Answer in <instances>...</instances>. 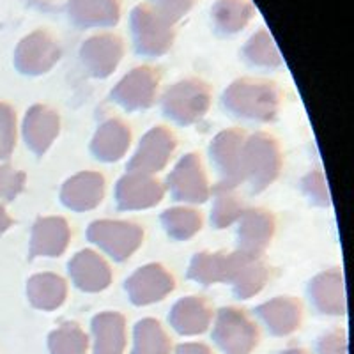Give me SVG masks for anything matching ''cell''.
<instances>
[{
	"mask_svg": "<svg viewBox=\"0 0 354 354\" xmlns=\"http://www.w3.org/2000/svg\"><path fill=\"white\" fill-rule=\"evenodd\" d=\"M280 85L266 78L243 77L234 80L221 94V106L234 119L255 122L274 121L282 110Z\"/></svg>",
	"mask_w": 354,
	"mask_h": 354,
	"instance_id": "1",
	"label": "cell"
},
{
	"mask_svg": "<svg viewBox=\"0 0 354 354\" xmlns=\"http://www.w3.org/2000/svg\"><path fill=\"white\" fill-rule=\"evenodd\" d=\"M176 25L172 18L147 0L137 4L129 12V30L135 52L145 59L167 55L176 43Z\"/></svg>",
	"mask_w": 354,
	"mask_h": 354,
	"instance_id": "2",
	"label": "cell"
},
{
	"mask_svg": "<svg viewBox=\"0 0 354 354\" xmlns=\"http://www.w3.org/2000/svg\"><path fill=\"white\" fill-rule=\"evenodd\" d=\"M283 169L282 145L268 131H255L246 137L243 170L252 194H262L278 179Z\"/></svg>",
	"mask_w": 354,
	"mask_h": 354,
	"instance_id": "3",
	"label": "cell"
},
{
	"mask_svg": "<svg viewBox=\"0 0 354 354\" xmlns=\"http://www.w3.org/2000/svg\"><path fill=\"white\" fill-rule=\"evenodd\" d=\"M211 85L198 77H188L169 87L161 97V112L179 126L201 122L211 109Z\"/></svg>",
	"mask_w": 354,
	"mask_h": 354,
	"instance_id": "4",
	"label": "cell"
},
{
	"mask_svg": "<svg viewBox=\"0 0 354 354\" xmlns=\"http://www.w3.org/2000/svg\"><path fill=\"white\" fill-rule=\"evenodd\" d=\"M211 337L223 354H252L261 340L254 319L238 306L218 310Z\"/></svg>",
	"mask_w": 354,
	"mask_h": 354,
	"instance_id": "5",
	"label": "cell"
},
{
	"mask_svg": "<svg viewBox=\"0 0 354 354\" xmlns=\"http://www.w3.org/2000/svg\"><path fill=\"white\" fill-rule=\"evenodd\" d=\"M87 239L115 262H124L144 243V229L128 220H96L87 227Z\"/></svg>",
	"mask_w": 354,
	"mask_h": 354,
	"instance_id": "6",
	"label": "cell"
},
{
	"mask_svg": "<svg viewBox=\"0 0 354 354\" xmlns=\"http://www.w3.org/2000/svg\"><path fill=\"white\" fill-rule=\"evenodd\" d=\"M62 46L46 28H36L15 48V68L25 77H43L61 61Z\"/></svg>",
	"mask_w": 354,
	"mask_h": 354,
	"instance_id": "7",
	"label": "cell"
},
{
	"mask_svg": "<svg viewBox=\"0 0 354 354\" xmlns=\"http://www.w3.org/2000/svg\"><path fill=\"white\" fill-rule=\"evenodd\" d=\"M160 71L149 64L128 71L112 88L110 97L126 112H142L154 106L160 94Z\"/></svg>",
	"mask_w": 354,
	"mask_h": 354,
	"instance_id": "8",
	"label": "cell"
},
{
	"mask_svg": "<svg viewBox=\"0 0 354 354\" xmlns=\"http://www.w3.org/2000/svg\"><path fill=\"white\" fill-rule=\"evenodd\" d=\"M246 131L241 128L223 129L211 140L209 158L214 170L220 176L218 185L227 188H238L245 183L243 154H245Z\"/></svg>",
	"mask_w": 354,
	"mask_h": 354,
	"instance_id": "9",
	"label": "cell"
},
{
	"mask_svg": "<svg viewBox=\"0 0 354 354\" xmlns=\"http://www.w3.org/2000/svg\"><path fill=\"white\" fill-rule=\"evenodd\" d=\"M165 189L176 202L204 204L211 197L209 177L205 174L202 160L197 153H188L177 161L172 172L167 176Z\"/></svg>",
	"mask_w": 354,
	"mask_h": 354,
	"instance_id": "10",
	"label": "cell"
},
{
	"mask_svg": "<svg viewBox=\"0 0 354 354\" xmlns=\"http://www.w3.org/2000/svg\"><path fill=\"white\" fill-rule=\"evenodd\" d=\"M177 149V138L167 126H154L142 137L137 151L126 165V172L154 174L161 172L169 165Z\"/></svg>",
	"mask_w": 354,
	"mask_h": 354,
	"instance_id": "11",
	"label": "cell"
},
{
	"mask_svg": "<svg viewBox=\"0 0 354 354\" xmlns=\"http://www.w3.org/2000/svg\"><path fill=\"white\" fill-rule=\"evenodd\" d=\"M126 294L135 306H149L160 303L176 289V278L160 262L145 264L128 277L124 282Z\"/></svg>",
	"mask_w": 354,
	"mask_h": 354,
	"instance_id": "12",
	"label": "cell"
},
{
	"mask_svg": "<svg viewBox=\"0 0 354 354\" xmlns=\"http://www.w3.org/2000/svg\"><path fill=\"white\" fill-rule=\"evenodd\" d=\"M78 57L91 77L103 80L113 75L121 64L124 57V41L113 32L93 34L82 43Z\"/></svg>",
	"mask_w": 354,
	"mask_h": 354,
	"instance_id": "13",
	"label": "cell"
},
{
	"mask_svg": "<svg viewBox=\"0 0 354 354\" xmlns=\"http://www.w3.org/2000/svg\"><path fill=\"white\" fill-rule=\"evenodd\" d=\"M165 185L156 176L126 172L115 185L119 211H144L160 204L165 197Z\"/></svg>",
	"mask_w": 354,
	"mask_h": 354,
	"instance_id": "14",
	"label": "cell"
},
{
	"mask_svg": "<svg viewBox=\"0 0 354 354\" xmlns=\"http://www.w3.org/2000/svg\"><path fill=\"white\" fill-rule=\"evenodd\" d=\"M238 252L246 255H264L277 234V218L266 207H248L238 220Z\"/></svg>",
	"mask_w": 354,
	"mask_h": 354,
	"instance_id": "15",
	"label": "cell"
},
{
	"mask_svg": "<svg viewBox=\"0 0 354 354\" xmlns=\"http://www.w3.org/2000/svg\"><path fill=\"white\" fill-rule=\"evenodd\" d=\"M61 131V115L55 109L44 103H36L25 112L21 135L28 151L36 156L48 153Z\"/></svg>",
	"mask_w": 354,
	"mask_h": 354,
	"instance_id": "16",
	"label": "cell"
},
{
	"mask_svg": "<svg viewBox=\"0 0 354 354\" xmlns=\"http://www.w3.org/2000/svg\"><path fill=\"white\" fill-rule=\"evenodd\" d=\"M271 270L264 255H246L232 252V270H230L229 286L234 296L241 301L255 298L270 282Z\"/></svg>",
	"mask_w": 354,
	"mask_h": 354,
	"instance_id": "17",
	"label": "cell"
},
{
	"mask_svg": "<svg viewBox=\"0 0 354 354\" xmlns=\"http://www.w3.org/2000/svg\"><path fill=\"white\" fill-rule=\"evenodd\" d=\"M106 189V181L103 174L96 170H84L75 174L61 188L62 205L73 213H87L96 209L103 202Z\"/></svg>",
	"mask_w": 354,
	"mask_h": 354,
	"instance_id": "18",
	"label": "cell"
},
{
	"mask_svg": "<svg viewBox=\"0 0 354 354\" xmlns=\"http://www.w3.org/2000/svg\"><path fill=\"white\" fill-rule=\"evenodd\" d=\"M308 298L322 315L344 317L347 314V296L340 268L322 271L308 282Z\"/></svg>",
	"mask_w": 354,
	"mask_h": 354,
	"instance_id": "19",
	"label": "cell"
},
{
	"mask_svg": "<svg viewBox=\"0 0 354 354\" xmlns=\"http://www.w3.org/2000/svg\"><path fill=\"white\" fill-rule=\"evenodd\" d=\"M68 273L73 286L87 294L105 290L112 283V268L103 255L94 250H80L68 262Z\"/></svg>",
	"mask_w": 354,
	"mask_h": 354,
	"instance_id": "20",
	"label": "cell"
},
{
	"mask_svg": "<svg viewBox=\"0 0 354 354\" xmlns=\"http://www.w3.org/2000/svg\"><path fill=\"white\" fill-rule=\"evenodd\" d=\"M71 241V227L62 216H41L30 232L28 259L61 257Z\"/></svg>",
	"mask_w": 354,
	"mask_h": 354,
	"instance_id": "21",
	"label": "cell"
},
{
	"mask_svg": "<svg viewBox=\"0 0 354 354\" xmlns=\"http://www.w3.org/2000/svg\"><path fill=\"white\" fill-rule=\"evenodd\" d=\"M66 15L69 24L80 30L115 27L121 20V0H68Z\"/></svg>",
	"mask_w": 354,
	"mask_h": 354,
	"instance_id": "22",
	"label": "cell"
},
{
	"mask_svg": "<svg viewBox=\"0 0 354 354\" xmlns=\"http://www.w3.org/2000/svg\"><path fill=\"white\" fill-rule=\"evenodd\" d=\"M131 128L121 117H106L100 122L91 140V153L97 161L115 163L122 160L131 145Z\"/></svg>",
	"mask_w": 354,
	"mask_h": 354,
	"instance_id": "23",
	"label": "cell"
},
{
	"mask_svg": "<svg viewBox=\"0 0 354 354\" xmlns=\"http://www.w3.org/2000/svg\"><path fill=\"white\" fill-rule=\"evenodd\" d=\"M255 315L273 337H289L301 326L303 303L292 296H277L259 305Z\"/></svg>",
	"mask_w": 354,
	"mask_h": 354,
	"instance_id": "24",
	"label": "cell"
},
{
	"mask_svg": "<svg viewBox=\"0 0 354 354\" xmlns=\"http://www.w3.org/2000/svg\"><path fill=\"white\" fill-rule=\"evenodd\" d=\"M213 306L201 296H186L170 308L169 322L176 333L183 337H195L209 330L213 324Z\"/></svg>",
	"mask_w": 354,
	"mask_h": 354,
	"instance_id": "25",
	"label": "cell"
},
{
	"mask_svg": "<svg viewBox=\"0 0 354 354\" xmlns=\"http://www.w3.org/2000/svg\"><path fill=\"white\" fill-rule=\"evenodd\" d=\"M93 354H124L128 344L126 317L121 312H101L91 322Z\"/></svg>",
	"mask_w": 354,
	"mask_h": 354,
	"instance_id": "26",
	"label": "cell"
},
{
	"mask_svg": "<svg viewBox=\"0 0 354 354\" xmlns=\"http://www.w3.org/2000/svg\"><path fill=\"white\" fill-rule=\"evenodd\" d=\"M68 298V282L57 273H37L28 278L27 299L36 310L53 312L61 308Z\"/></svg>",
	"mask_w": 354,
	"mask_h": 354,
	"instance_id": "27",
	"label": "cell"
},
{
	"mask_svg": "<svg viewBox=\"0 0 354 354\" xmlns=\"http://www.w3.org/2000/svg\"><path fill=\"white\" fill-rule=\"evenodd\" d=\"M232 270V254L225 252H201L192 257L188 266V280L202 287L214 283H229Z\"/></svg>",
	"mask_w": 354,
	"mask_h": 354,
	"instance_id": "28",
	"label": "cell"
},
{
	"mask_svg": "<svg viewBox=\"0 0 354 354\" xmlns=\"http://www.w3.org/2000/svg\"><path fill=\"white\" fill-rule=\"evenodd\" d=\"M255 15L252 0H216L211 8V21L218 36H236L248 27Z\"/></svg>",
	"mask_w": 354,
	"mask_h": 354,
	"instance_id": "29",
	"label": "cell"
},
{
	"mask_svg": "<svg viewBox=\"0 0 354 354\" xmlns=\"http://www.w3.org/2000/svg\"><path fill=\"white\" fill-rule=\"evenodd\" d=\"M160 221L167 236L174 241H188L195 238L204 225L202 214L194 207H186V205H176V207L165 209L161 213Z\"/></svg>",
	"mask_w": 354,
	"mask_h": 354,
	"instance_id": "30",
	"label": "cell"
},
{
	"mask_svg": "<svg viewBox=\"0 0 354 354\" xmlns=\"http://www.w3.org/2000/svg\"><path fill=\"white\" fill-rule=\"evenodd\" d=\"M172 340L156 319L145 317L135 324L131 354H170Z\"/></svg>",
	"mask_w": 354,
	"mask_h": 354,
	"instance_id": "31",
	"label": "cell"
},
{
	"mask_svg": "<svg viewBox=\"0 0 354 354\" xmlns=\"http://www.w3.org/2000/svg\"><path fill=\"white\" fill-rule=\"evenodd\" d=\"M241 55L250 66H255V68L274 69L280 68L283 62L273 36L266 28H259L257 32L250 36V39L243 46Z\"/></svg>",
	"mask_w": 354,
	"mask_h": 354,
	"instance_id": "32",
	"label": "cell"
},
{
	"mask_svg": "<svg viewBox=\"0 0 354 354\" xmlns=\"http://www.w3.org/2000/svg\"><path fill=\"white\" fill-rule=\"evenodd\" d=\"M213 195V205H211V225L216 230L227 229L239 220L245 211V204L236 188L216 185L211 189Z\"/></svg>",
	"mask_w": 354,
	"mask_h": 354,
	"instance_id": "33",
	"label": "cell"
},
{
	"mask_svg": "<svg viewBox=\"0 0 354 354\" xmlns=\"http://www.w3.org/2000/svg\"><path fill=\"white\" fill-rule=\"evenodd\" d=\"M50 354H87L88 337L77 322H62L48 335Z\"/></svg>",
	"mask_w": 354,
	"mask_h": 354,
	"instance_id": "34",
	"label": "cell"
},
{
	"mask_svg": "<svg viewBox=\"0 0 354 354\" xmlns=\"http://www.w3.org/2000/svg\"><path fill=\"white\" fill-rule=\"evenodd\" d=\"M17 112L11 105L0 101V161L11 158L17 147Z\"/></svg>",
	"mask_w": 354,
	"mask_h": 354,
	"instance_id": "35",
	"label": "cell"
},
{
	"mask_svg": "<svg viewBox=\"0 0 354 354\" xmlns=\"http://www.w3.org/2000/svg\"><path fill=\"white\" fill-rule=\"evenodd\" d=\"M301 189L310 201V204L319 205V207H330L331 205L330 188H328V181L322 170H310L301 179Z\"/></svg>",
	"mask_w": 354,
	"mask_h": 354,
	"instance_id": "36",
	"label": "cell"
},
{
	"mask_svg": "<svg viewBox=\"0 0 354 354\" xmlns=\"http://www.w3.org/2000/svg\"><path fill=\"white\" fill-rule=\"evenodd\" d=\"M27 174L11 165H0V202H11L24 192Z\"/></svg>",
	"mask_w": 354,
	"mask_h": 354,
	"instance_id": "37",
	"label": "cell"
},
{
	"mask_svg": "<svg viewBox=\"0 0 354 354\" xmlns=\"http://www.w3.org/2000/svg\"><path fill=\"white\" fill-rule=\"evenodd\" d=\"M319 354H349L347 346V333L344 328H333V330L322 333L317 338Z\"/></svg>",
	"mask_w": 354,
	"mask_h": 354,
	"instance_id": "38",
	"label": "cell"
},
{
	"mask_svg": "<svg viewBox=\"0 0 354 354\" xmlns=\"http://www.w3.org/2000/svg\"><path fill=\"white\" fill-rule=\"evenodd\" d=\"M147 2L160 9L161 12H165L176 24L185 18L195 6V0H147Z\"/></svg>",
	"mask_w": 354,
	"mask_h": 354,
	"instance_id": "39",
	"label": "cell"
},
{
	"mask_svg": "<svg viewBox=\"0 0 354 354\" xmlns=\"http://www.w3.org/2000/svg\"><path fill=\"white\" fill-rule=\"evenodd\" d=\"M176 354H214L209 347L201 342H186L177 346Z\"/></svg>",
	"mask_w": 354,
	"mask_h": 354,
	"instance_id": "40",
	"label": "cell"
},
{
	"mask_svg": "<svg viewBox=\"0 0 354 354\" xmlns=\"http://www.w3.org/2000/svg\"><path fill=\"white\" fill-rule=\"evenodd\" d=\"M15 221H12V218L9 216V213L6 211V207L2 204H0V236L6 232V230L9 229V227L12 225Z\"/></svg>",
	"mask_w": 354,
	"mask_h": 354,
	"instance_id": "41",
	"label": "cell"
},
{
	"mask_svg": "<svg viewBox=\"0 0 354 354\" xmlns=\"http://www.w3.org/2000/svg\"><path fill=\"white\" fill-rule=\"evenodd\" d=\"M278 354H308L305 349H301V347H289V349L282 351V353Z\"/></svg>",
	"mask_w": 354,
	"mask_h": 354,
	"instance_id": "42",
	"label": "cell"
}]
</instances>
